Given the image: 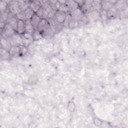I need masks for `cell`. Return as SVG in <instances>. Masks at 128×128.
<instances>
[{
  "instance_id": "cell-8",
  "label": "cell",
  "mask_w": 128,
  "mask_h": 128,
  "mask_svg": "<svg viewBox=\"0 0 128 128\" xmlns=\"http://www.w3.org/2000/svg\"><path fill=\"white\" fill-rule=\"evenodd\" d=\"M86 16L88 18V21H94L97 20L98 18H100V12L96 11V10H92L86 14Z\"/></svg>"
},
{
  "instance_id": "cell-33",
  "label": "cell",
  "mask_w": 128,
  "mask_h": 128,
  "mask_svg": "<svg viewBox=\"0 0 128 128\" xmlns=\"http://www.w3.org/2000/svg\"><path fill=\"white\" fill-rule=\"evenodd\" d=\"M68 110L70 112H74L76 108V105H75L74 103L72 101L69 102L68 103Z\"/></svg>"
},
{
  "instance_id": "cell-4",
  "label": "cell",
  "mask_w": 128,
  "mask_h": 128,
  "mask_svg": "<svg viewBox=\"0 0 128 128\" xmlns=\"http://www.w3.org/2000/svg\"><path fill=\"white\" fill-rule=\"evenodd\" d=\"M48 20L49 22L50 26L53 30V32H54V34L60 32L64 27L62 24H60L58 22L54 19L50 20Z\"/></svg>"
},
{
  "instance_id": "cell-36",
  "label": "cell",
  "mask_w": 128,
  "mask_h": 128,
  "mask_svg": "<svg viewBox=\"0 0 128 128\" xmlns=\"http://www.w3.org/2000/svg\"><path fill=\"white\" fill-rule=\"evenodd\" d=\"M58 2L60 3V4H66V0H58Z\"/></svg>"
},
{
  "instance_id": "cell-11",
  "label": "cell",
  "mask_w": 128,
  "mask_h": 128,
  "mask_svg": "<svg viewBox=\"0 0 128 128\" xmlns=\"http://www.w3.org/2000/svg\"><path fill=\"white\" fill-rule=\"evenodd\" d=\"M66 4L67 6L69 12H71L79 8L78 4L75 0H66Z\"/></svg>"
},
{
  "instance_id": "cell-12",
  "label": "cell",
  "mask_w": 128,
  "mask_h": 128,
  "mask_svg": "<svg viewBox=\"0 0 128 128\" xmlns=\"http://www.w3.org/2000/svg\"><path fill=\"white\" fill-rule=\"evenodd\" d=\"M116 0H103L101 1L102 4V10H105L106 11L108 10L111 7H112L114 3L116 2Z\"/></svg>"
},
{
  "instance_id": "cell-29",
  "label": "cell",
  "mask_w": 128,
  "mask_h": 128,
  "mask_svg": "<svg viewBox=\"0 0 128 128\" xmlns=\"http://www.w3.org/2000/svg\"><path fill=\"white\" fill-rule=\"evenodd\" d=\"M8 8V4L6 1L0 2V12H5Z\"/></svg>"
},
{
  "instance_id": "cell-2",
  "label": "cell",
  "mask_w": 128,
  "mask_h": 128,
  "mask_svg": "<svg viewBox=\"0 0 128 128\" xmlns=\"http://www.w3.org/2000/svg\"><path fill=\"white\" fill-rule=\"evenodd\" d=\"M10 42L12 46H22L23 42L22 40V38L20 34L16 33L12 37L10 38Z\"/></svg>"
},
{
  "instance_id": "cell-23",
  "label": "cell",
  "mask_w": 128,
  "mask_h": 128,
  "mask_svg": "<svg viewBox=\"0 0 128 128\" xmlns=\"http://www.w3.org/2000/svg\"><path fill=\"white\" fill-rule=\"evenodd\" d=\"M92 6L94 10L100 12L102 10L101 1L100 0H92Z\"/></svg>"
},
{
  "instance_id": "cell-25",
  "label": "cell",
  "mask_w": 128,
  "mask_h": 128,
  "mask_svg": "<svg viewBox=\"0 0 128 128\" xmlns=\"http://www.w3.org/2000/svg\"><path fill=\"white\" fill-rule=\"evenodd\" d=\"M24 12L26 19V20H30L32 16L36 14V12L30 7L26 8Z\"/></svg>"
},
{
  "instance_id": "cell-30",
  "label": "cell",
  "mask_w": 128,
  "mask_h": 128,
  "mask_svg": "<svg viewBox=\"0 0 128 128\" xmlns=\"http://www.w3.org/2000/svg\"><path fill=\"white\" fill-rule=\"evenodd\" d=\"M78 26H79L78 21L72 18L69 24L68 28H76Z\"/></svg>"
},
{
  "instance_id": "cell-17",
  "label": "cell",
  "mask_w": 128,
  "mask_h": 128,
  "mask_svg": "<svg viewBox=\"0 0 128 128\" xmlns=\"http://www.w3.org/2000/svg\"><path fill=\"white\" fill-rule=\"evenodd\" d=\"M20 46H12L10 50H9L10 56H20Z\"/></svg>"
},
{
  "instance_id": "cell-18",
  "label": "cell",
  "mask_w": 128,
  "mask_h": 128,
  "mask_svg": "<svg viewBox=\"0 0 128 128\" xmlns=\"http://www.w3.org/2000/svg\"><path fill=\"white\" fill-rule=\"evenodd\" d=\"M118 10L115 8L114 6H113L108 10H107L108 19L116 17L118 14Z\"/></svg>"
},
{
  "instance_id": "cell-14",
  "label": "cell",
  "mask_w": 128,
  "mask_h": 128,
  "mask_svg": "<svg viewBox=\"0 0 128 128\" xmlns=\"http://www.w3.org/2000/svg\"><path fill=\"white\" fill-rule=\"evenodd\" d=\"M42 18L36 13L30 20V22L35 30H37L38 26Z\"/></svg>"
},
{
  "instance_id": "cell-3",
  "label": "cell",
  "mask_w": 128,
  "mask_h": 128,
  "mask_svg": "<svg viewBox=\"0 0 128 128\" xmlns=\"http://www.w3.org/2000/svg\"><path fill=\"white\" fill-rule=\"evenodd\" d=\"M8 8L9 11L14 15H16L20 11L18 1L16 0L10 1L8 3Z\"/></svg>"
},
{
  "instance_id": "cell-31",
  "label": "cell",
  "mask_w": 128,
  "mask_h": 128,
  "mask_svg": "<svg viewBox=\"0 0 128 128\" xmlns=\"http://www.w3.org/2000/svg\"><path fill=\"white\" fill-rule=\"evenodd\" d=\"M16 16L18 20H22L24 21L26 20L24 11H20L16 15Z\"/></svg>"
},
{
  "instance_id": "cell-13",
  "label": "cell",
  "mask_w": 128,
  "mask_h": 128,
  "mask_svg": "<svg viewBox=\"0 0 128 128\" xmlns=\"http://www.w3.org/2000/svg\"><path fill=\"white\" fill-rule=\"evenodd\" d=\"M126 2L124 0L116 1L114 4V6L118 11L124 10L126 7Z\"/></svg>"
},
{
  "instance_id": "cell-28",
  "label": "cell",
  "mask_w": 128,
  "mask_h": 128,
  "mask_svg": "<svg viewBox=\"0 0 128 128\" xmlns=\"http://www.w3.org/2000/svg\"><path fill=\"white\" fill-rule=\"evenodd\" d=\"M100 18H101L102 20L104 22H106L108 20V14H107V11L103 10H101L100 12Z\"/></svg>"
},
{
  "instance_id": "cell-24",
  "label": "cell",
  "mask_w": 128,
  "mask_h": 128,
  "mask_svg": "<svg viewBox=\"0 0 128 128\" xmlns=\"http://www.w3.org/2000/svg\"><path fill=\"white\" fill-rule=\"evenodd\" d=\"M0 58L2 60H7L10 56L9 51L7 50L5 48L2 47L0 50Z\"/></svg>"
},
{
  "instance_id": "cell-16",
  "label": "cell",
  "mask_w": 128,
  "mask_h": 128,
  "mask_svg": "<svg viewBox=\"0 0 128 128\" xmlns=\"http://www.w3.org/2000/svg\"><path fill=\"white\" fill-rule=\"evenodd\" d=\"M35 29L32 24H31L30 20H26L25 21V32L30 34L34 31Z\"/></svg>"
},
{
  "instance_id": "cell-26",
  "label": "cell",
  "mask_w": 128,
  "mask_h": 128,
  "mask_svg": "<svg viewBox=\"0 0 128 128\" xmlns=\"http://www.w3.org/2000/svg\"><path fill=\"white\" fill-rule=\"evenodd\" d=\"M32 37L33 38L34 41H36L40 40L43 38L40 32L38 30H35L34 32L32 34Z\"/></svg>"
},
{
  "instance_id": "cell-7",
  "label": "cell",
  "mask_w": 128,
  "mask_h": 128,
  "mask_svg": "<svg viewBox=\"0 0 128 128\" xmlns=\"http://www.w3.org/2000/svg\"><path fill=\"white\" fill-rule=\"evenodd\" d=\"M23 42V46L26 47L29 46L33 42L34 40L32 37V35L28 33H24L21 35Z\"/></svg>"
},
{
  "instance_id": "cell-9",
  "label": "cell",
  "mask_w": 128,
  "mask_h": 128,
  "mask_svg": "<svg viewBox=\"0 0 128 128\" xmlns=\"http://www.w3.org/2000/svg\"><path fill=\"white\" fill-rule=\"evenodd\" d=\"M66 14L64 12H60V10H57L55 13L54 19L58 22L60 24H62L65 19Z\"/></svg>"
},
{
  "instance_id": "cell-32",
  "label": "cell",
  "mask_w": 128,
  "mask_h": 128,
  "mask_svg": "<svg viewBox=\"0 0 128 128\" xmlns=\"http://www.w3.org/2000/svg\"><path fill=\"white\" fill-rule=\"evenodd\" d=\"M20 56H24L26 54L27 52H28V47L22 46H20Z\"/></svg>"
},
{
  "instance_id": "cell-15",
  "label": "cell",
  "mask_w": 128,
  "mask_h": 128,
  "mask_svg": "<svg viewBox=\"0 0 128 128\" xmlns=\"http://www.w3.org/2000/svg\"><path fill=\"white\" fill-rule=\"evenodd\" d=\"M16 32L20 35L25 33V21L18 20Z\"/></svg>"
},
{
  "instance_id": "cell-27",
  "label": "cell",
  "mask_w": 128,
  "mask_h": 128,
  "mask_svg": "<svg viewBox=\"0 0 128 128\" xmlns=\"http://www.w3.org/2000/svg\"><path fill=\"white\" fill-rule=\"evenodd\" d=\"M72 19V18L71 15L70 14V12L67 13L66 14V16L65 19L64 20V22L62 24L64 27H65V28L68 27V26L69 25V24H70Z\"/></svg>"
},
{
  "instance_id": "cell-21",
  "label": "cell",
  "mask_w": 128,
  "mask_h": 128,
  "mask_svg": "<svg viewBox=\"0 0 128 128\" xmlns=\"http://www.w3.org/2000/svg\"><path fill=\"white\" fill-rule=\"evenodd\" d=\"M42 36L43 38H45L46 39H50L51 38L54 36V33L51 28H50L46 30L42 33Z\"/></svg>"
},
{
  "instance_id": "cell-35",
  "label": "cell",
  "mask_w": 128,
  "mask_h": 128,
  "mask_svg": "<svg viewBox=\"0 0 128 128\" xmlns=\"http://www.w3.org/2000/svg\"><path fill=\"white\" fill-rule=\"evenodd\" d=\"M102 121L100 119L95 118H94V124L96 126H100L102 124Z\"/></svg>"
},
{
  "instance_id": "cell-6",
  "label": "cell",
  "mask_w": 128,
  "mask_h": 128,
  "mask_svg": "<svg viewBox=\"0 0 128 128\" xmlns=\"http://www.w3.org/2000/svg\"><path fill=\"white\" fill-rule=\"evenodd\" d=\"M70 14L72 19L77 21L80 20L84 16V14L80 8H78L73 12H70Z\"/></svg>"
},
{
  "instance_id": "cell-5",
  "label": "cell",
  "mask_w": 128,
  "mask_h": 128,
  "mask_svg": "<svg viewBox=\"0 0 128 128\" xmlns=\"http://www.w3.org/2000/svg\"><path fill=\"white\" fill-rule=\"evenodd\" d=\"M50 28V26L48 20L46 19L42 18L40 21L38 26L37 30L42 34L46 30Z\"/></svg>"
},
{
  "instance_id": "cell-10",
  "label": "cell",
  "mask_w": 128,
  "mask_h": 128,
  "mask_svg": "<svg viewBox=\"0 0 128 128\" xmlns=\"http://www.w3.org/2000/svg\"><path fill=\"white\" fill-rule=\"evenodd\" d=\"M0 46L2 48H3L6 50H7L9 51L12 47L10 42V38H5L2 36H1L0 38Z\"/></svg>"
},
{
  "instance_id": "cell-22",
  "label": "cell",
  "mask_w": 128,
  "mask_h": 128,
  "mask_svg": "<svg viewBox=\"0 0 128 128\" xmlns=\"http://www.w3.org/2000/svg\"><path fill=\"white\" fill-rule=\"evenodd\" d=\"M18 2L20 11H24L30 7V1L18 0Z\"/></svg>"
},
{
  "instance_id": "cell-20",
  "label": "cell",
  "mask_w": 128,
  "mask_h": 128,
  "mask_svg": "<svg viewBox=\"0 0 128 128\" xmlns=\"http://www.w3.org/2000/svg\"><path fill=\"white\" fill-rule=\"evenodd\" d=\"M42 19H46L48 12L46 10L43 8L42 6H40V8L36 12Z\"/></svg>"
},
{
  "instance_id": "cell-19",
  "label": "cell",
  "mask_w": 128,
  "mask_h": 128,
  "mask_svg": "<svg viewBox=\"0 0 128 128\" xmlns=\"http://www.w3.org/2000/svg\"><path fill=\"white\" fill-rule=\"evenodd\" d=\"M41 6L40 1H30V8L35 12H36L38 10Z\"/></svg>"
},
{
  "instance_id": "cell-34",
  "label": "cell",
  "mask_w": 128,
  "mask_h": 128,
  "mask_svg": "<svg viewBox=\"0 0 128 128\" xmlns=\"http://www.w3.org/2000/svg\"><path fill=\"white\" fill-rule=\"evenodd\" d=\"M58 10H60V12H65V13H66V14L69 13V11H68V8L67 6H66V4H61Z\"/></svg>"
},
{
  "instance_id": "cell-1",
  "label": "cell",
  "mask_w": 128,
  "mask_h": 128,
  "mask_svg": "<svg viewBox=\"0 0 128 128\" xmlns=\"http://www.w3.org/2000/svg\"><path fill=\"white\" fill-rule=\"evenodd\" d=\"M16 32V30L8 24H6L1 31V36L8 38L12 37Z\"/></svg>"
}]
</instances>
